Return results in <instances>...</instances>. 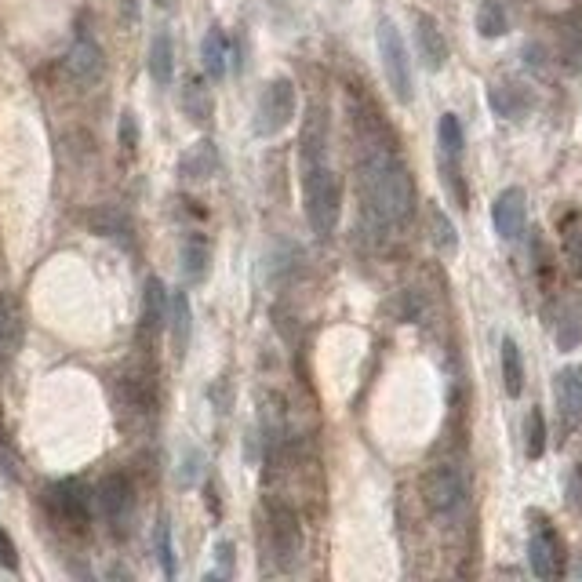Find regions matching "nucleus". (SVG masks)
I'll use <instances>...</instances> for the list:
<instances>
[{
	"instance_id": "1",
	"label": "nucleus",
	"mask_w": 582,
	"mask_h": 582,
	"mask_svg": "<svg viewBox=\"0 0 582 582\" xmlns=\"http://www.w3.org/2000/svg\"><path fill=\"white\" fill-rule=\"evenodd\" d=\"M364 204L382 226H404L415 211V179L408 164L386 142H368L361 153Z\"/></svg>"
},
{
	"instance_id": "2",
	"label": "nucleus",
	"mask_w": 582,
	"mask_h": 582,
	"mask_svg": "<svg viewBox=\"0 0 582 582\" xmlns=\"http://www.w3.org/2000/svg\"><path fill=\"white\" fill-rule=\"evenodd\" d=\"M302 204H306V222L317 237H332L342 215V182L328 161L306 164L302 168Z\"/></svg>"
},
{
	"instance_id": "3",
	"label": "nucleus",
	"mask_w": 582,
	"mask_h": 582,
	"mask_svg": "<svg viewBox=\"0 0 582 582\" xmlns=\"http://www.w3.org/2000/svg\"><path fill=\"white\" fill-rule=\"evenodd\" d=\"M295 110H299L295 84H291L288 77H273V81H266L259 102H255V135H259V139L281 135V131L295 121Z\"/></svg>"
},
{
	"instance_id": "4",
	"label": "nucleus",
	"mask_w": 582,
	"mask_h": 582,
	"mask_svg": "<svg viewBox=\"0 0 582 582\" xmlns=\"http://www.w3.org/2000/svg\"><path fill=\"white\" fill-rule=\"evenodd\" d=\"M375 41H379V62L382 73H386V84H390L393 99L397 102H412V59H408V48H404L401 30L393 26V19H382L379 30H375Z\"/></svg>"
},
{
	"instance_id": "5",
	"label": "nucleus",
	"mask_w": 582,
	"mask_h": 582,
	"mask_svg": "<svg viewBox=\"0 0 582 582\" xmlns=\"http://www.w3.org/2000/svg\"><path fill=\"white\" fill-rule=\"evenodd\" d=\"M422 499H426L433 517H441V521L455 517L466 506V477L459 473V466H452V462L430 466L422 477Z\"/></svg>"
},
{
	"instance_id": "6",
	"label": "nucleus",
	"mask_w": 582,
	"mask_h": 582,
	"mask_svg": "<svg viewBox=\"0 0 582 582\" xmlns=\"http://www.w3.org/2000/svg\"><path fill=\"white\" fill-rule=\"evenodd\" d=\"M270 546L284 572H291V568L299 564L302 524H299V513L291 510V506H284V502H273L270 506Z\"/></svg>"
},
{
	"instance_id": "7",
	"label": "nucleus",
	"mask_w": 582,
	"mask_h": 582,
	"mask_svg": "<svg viewBox=\"0 0 582 582\" xmlns=\"http://www.w3.org/2000/svg\"><path fill=\"white\" fill-rule=\"evenodd\" d=\"M48 510L51 517L73 532H84L91 521V495L81 481H59L48 488Z\"/></svg>"
},
{
	"instance_id": "8",
	"label": "nucleus",
	"mask_w": 582,
	"mask_h": 582,
	"mask_svg": "<svg viewBox=\"0 0 582 582\" xmlns=\"http://www.w3.org/2000/svg\"><path fill=\"white\" fill-rule=\"evenodd\" d=\"M528 222V197L521 186H506L492 204V226L502 241H517Z\"/></svg>"
},
{
	"instance_id": "9",
	"label": "nucleus",
	"mask_w": 582,
	"mask_h": 582,
	"mask_svg": "<svg viewBox=\"0 0 582 582\" xmlns=\"http://www.w3.org/2000/svg\"><path fill=\"white\" fill-rule=\"evenodd\" d=\"M95 502H99V510L106 521L121 524L131 517V506H135V488L124 473H106L99 481V492H95Z\"/></svg>"
},
{
	"instance_id": "10",
	"label": "nucleus",
	"mask_w": 582,
	"mask_h": 582,
	"mask_svg": "<svg viewBox=\"0 0 582 582\" xmlns=\"http://www.w3.org/2000/svg\"><path fill=\"white\" fill-rule=\"evenodd\" d=\"M168 288H164L161 277H150L146 288H142V313H139V335L146 342L157 339V335L168 328Z\"/></svg>"
},
{
	"instance_id": "11",
	"label": "nucleus",
	"mask_w": 582,
	"mask_h": 582,
	"mask_svg": "<svg viewBox=\"0 0 582 582\" xmlns=\"http://www.w3.org/2000/svg\"><path fill=\"white\" fill-rule=\"evenodd\" d=\"M561 561H564V546L557 539L553 528L539 524L528 539V564H532V572L539 579H553V575H561Z\"/></svg>"
},
{
	"instance_id": "12",
	"label": "nucleus",
	"mask_w": 582,
	"mask_h": 582,
	"mask_svg": "<svg viewBox=\"0 0 582 582\" xmlns=\"http://www.w3.org/2000/svg\"><path fill=\"white\" fill-rule=\"evenodd\" d=\"M415 48H419V59L426 70H441L448 62V41H444L437 19H430L426 11L415 15Z\"/></svg>"
},
{
	"instance_id": "13",
	"label": "nucleus",
	"mask_w": 582,
	"mask_h": 582,
	"mask_svg": "<svg viewBox=\"0 0 582 582\" xmlns=\"http://www.w3.org/2000/svg\"><path fill=\"white\" fill-rule=\"evenodd\" d=\"M553 390H557V408H561V419L564 426L572 430L582 422V364H572V368H564L553 382Z\"/></svg>"
},
{
	"instance_id": "14",
	"label": "nucleus",
	"mask_w": 582,
	"mask_h": 582,
	"mask_svg": "<svg viewBox=\"0 0 582 582\" xmlns=\"http://www.w3.org/2000/svg\"><path fill=\"white\" fill-rule=\"evenodd\" d=\"M102 66H106V59H102V48L91 37H77L70 48V55H66V70H70L73 81H81V84H91V81H99L102 77Z\"/></svg>"
},
{
	"instance_id": "15",
	"label": "nucleus",
	"mask_w": 582,
	"mask_h": 582,
	"mask_svg": "<svg viewBox=\"0 0 582 582\" xmlns=\"http://www.w3.org/2000/svg\"><path fill=\"white\" fill-rule=\"evenodd\" d=\"M182 281L186 284H204L211 270V244L204 233H186L182 241Z\"/></svg>"
},
{
	"instance_id": "16",
	"label": "nucleus",
	"mask_w": 582,
	"mask_h": 582,
	"mask_svg": "<svg viewBox=\"0 0 582 582\" xmlns=\"http://www.w3.org/2000/svg\"><path fill=\"white\" fill-rule=\"evenodd\" d=\"M215 168H219V150H215V142H208V139L193 142L179 161L182 179H190V182H208L211 175H215Z\"/></svg>"
},
{
	"instance_id": "17",
	"label": "nucleus",
	"mask_w": 582,
	"mask_h": 582,
	"mask_svg": "<svg viewBox=\"0 0 582 582\" xmlns=\"http://www.w3.org/2000/svg\"><path fill=\"white\" fill-rule=\"evenodd\" d=\"M488 102H492V110L506 121H521L524 113L532 110V95L521 88V84L513 81H502V84H492L488 91Z\"/></svg>"
},
{
	"instance_id": "18",
	"label": "nucleus",
	"mask_w": 582,
	"mask_h": 582,
	"mask_svg": "<svg viewBox=\"0 0 582 582\" xmlns=\"http://www.w3.org/2000/svg\"><path fill=\"white\" fill-rule=\"evenodd\" d=\"M168 332L175 342V353L186 357L190 350V335H193V310H190V295L186 291H175L168 302Z\"/></svg>"
},
{
	"instance_id": "19",
	"label": "nucleus",
	"mask_w": 582,
	"mask_h": 582,
	"mask_svg": "<svg viewBox=\"0 0 582 582\" xmlns=\"http://www.w3.org/2000/svg\"><path fill=\"white\" fill-rule=\"evenodd\" d=\"M22 346V313L19 306L0 291V364H8Z\"/></svg>"
},
{
	"instance_id": "20",
	"label": "nucleus",
	"mask_w": 582,
	"mask_h": 582,
	"mask_svg": "<svg viewBox=\"0 0 582 582\" xmlns=\"http://www.w3.org/2000/svg\"><path fill=\"white\" fill-rule=\"evenodd\" d=\"M582 346V291H575L557 313V350L572 353Z\"/></svg>"
},
{
	"instance_id": "21",
	"label": "nucleus",
	"mask_w": 582,
	"mask_h": 582,
	"mask_svg": "<svg viewBox=\"0 0 582 582\" xmlns=\"http://www.w3.org/2000/svg\"><path fill=\"white\" fill-rule=\"evenodd\" d=\"M226 62H230V44H226V33L222 26H211L201 41V66L211 81H222L226 77Z\"/></svg>"
},
{
	"instance_id": "22",
	"label": "nucleus",
	"mask_w": 582,
	"mask_h": 582,
	"mask_svg": "<svg viewBox=\"0 0 582 582\" xmlns=\"http://www.w3.org/2000/svg\"><path fill=\"white\" fill-rule=\"evenodd\" d=\"M146 70H150L153 84H161V88H168L171 77H175V44H171L168 33H157L150 41V55H146Z\"/></svg>"
},
{
	"instance_id": "23",
	"label": "nucleus",
	"mask_w": 582,
	"mask_h": 582,
	"mask_svg": "<svg viewBox=\"0 0 582 582\" xmlns=\"http://www.w3.org/2000/svg\"><path fill=\"white\" fill-rule=\"evenodd\" d=\"M561 251H564V262H568V273L579 281L582 277V215L579 211H568L561 219Z\"/></svg>"
},
{
	"instance_id": "24",
	"label": "nucleus",
	"mask_w": 582,
	"mask_h": 582,
	"mask_svg": "<svg viewBox=\"0 0 582 582\" xmlns=\"http://www.w3.org/2000/svg\"><path fill=\"white\" fill-rule=\"evenodd\" d=\"M502 386L510 397H521L524 393V361H521V346L506 335L502 339Z\"/></svg>"
},
{
	"instance_id": "25",
	"label": "nucleus",
	"mask_w": 582,
	"mask_h": 582,
	"mask_svg": "<svg viewBox=\"0 0 582 582\" xmlns=\"http://www.w3.org/2000/svg\"><path fill=\"white\" fill-rule=\"evenodd\" d=\"M91 226H95L102 237H113V241L121 244V248H128V244H131V222L124 219L117 208H99L95 215H91Z\"/></svg>"
},
{
	"instance_id": "26",
	"label": "nucleus",
	"mask_w": 582,
	"mask_h": 582,
	"mask_svg": "<svg viewBox=\"0 0 582 582\" xmlns=\"http://www.w3.org/2000/svg\"><path fill=\"white\" fill-rule=\"evenodd\" d=\"M182 110L190 113V121L204 124L215 113V99H211V91L201 81H190L182 88Z\"/></svg>"
},
{
	"instance_id": "27",
	"label": "nucleus",
	"mask_w": 582,
	"mask_h": 582,
	"mask_svg": "<svg viewBox=\"0 0 582 582\" xmlns=\"http://www.w3.org/2000/svg\"><path fill=\"white\" fill-rule=\"evenodd\" d=\"M510 30V19H506V8H502L499 0H484L481 8H477V33L495 41L502 33Z\"/></svg>"
},
{
	"instance_id": "28",
	"label": "nucleus",
	"mask_w": 582,
	"mask_h": 582,
	"mask_svg": "<svg viewBox=\"0 0 582 582\" xmlns=\"http://www.w3.org/2000/svg\"><path fill=\"white\" fill-rule=\"evenodd\" d=\"M430 233H433V244H437L441 255H455V251H459V233H455L452 219H448L437 204L430 208Z\"/></svg>"
},
{
	"instance_id": "29",
	"label": "nucleus",
	"mask_w": 582,
	"mask_h": 582,
	"mask_svg": "<svg viewBox=\"0 0 582 582\" xmlns=\"http://www.w3.org/2000/svg\"><path fill=\"white\" fill-rule=\"evenodd\" d=\"M524 448H528V459H539L546 452V419L539 408H532L528 422H524Z\"/></svg>"
},
{
	"instance_id": "30",
	"label": "nucleus",
	"mask_w": 582,
	"mask_h": 582,
	"mask_svg": "<svg viewBox=\"0 0 582 582\" xmlns=\"http://www.w3.org/2000/svg\"><path fill=\"white\" fill-rule=\"evenodd\" d=\"M157 557H161V568L168 579H175V546H171V524H157Z\"/></svg>"
},
{
	"instance_id": "31",
	"label": "nucleus",
	"mask_w": 582,
	"mask_h": 582,
	"mask_svg": "<svg viewBox=\"0 0 582 582\" xmlns=\"http://www.w3.org/2000/svg\"><path fill=\"white\" fill-rule=\"evenodd\" d=\"M0 568L4 572H19V550H15V539L8 535L4 524H0Z\"/></svg>"
},
{
	"instance_id": "32",
	"label": "nucleus",
	"mask_w": 582,
	"mask_h": 582,
	"mask_svg": "<svg viewBox=\"0 0 582 582\" xmlns=\"http://www.w3.org/2000/svg\"><path fill=\"white\" fill-rule=\"evenodd\" d=\"M121 146H124L128 153L139 150V117H135L131 110H124V113H121Z\"/></svg>"
},
{
	"instance_id": "33",
	"label": "nucleus",
	"mask_w": 582,
	"mask_h": 582,
	"mask_svg": "<svg viewBox=\"0 0 582 582\" xmlns=\"http://www.w3.org/2000/svg\"><path fill=\"white\" fill-rule=\"evenodd\" d=\"M197 470H201V452H186V470H179V481L190 488L197 481Z\"/></svg>"
},
{
	"instance_id": "34",
	"label": "nucleus",
	"mask_w": 582,
	"mask_h": 582,
	"mask_svg": "<svg viewBox=\"0 0 582 582\" xmlns=\"http://www.w3.org/2000/svg\"><path fill=\"white\" fill-rule=\"evenodd\" d=\"M572 502L575 506H582V466L572 473Z\"/></svg>"
},
{
	"instance_id": "35",
	"label": "nucleus",
	"mask_w": 582,
	"mask_h": 582,
	"mask_svg": "<svg viewBox=\"0 0 582 582\" xmlns=\"http://www.w3.org/2000/svg\"><path fill=\"white\" fill-rule=\"evenodd\" d=\"M219 561H222V572H230V561H233V546H230V542H219Z\"/></svg>"
},
{
	"instance_id": "36",
	"label": "nucleus",
	"mask_w": 582,
	"mask_h": 582,
	"mask_svg": "<svg viewBox=\"0 0 582 582\" xmlns=\"http://www.w3.org/2000/svg\"><path fill=\"white\" fill-rule=\"evenodd\" d=\"M579 575H582V561H579Z\"/></svg>"
}]
</instances>
